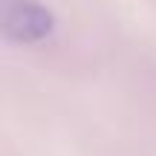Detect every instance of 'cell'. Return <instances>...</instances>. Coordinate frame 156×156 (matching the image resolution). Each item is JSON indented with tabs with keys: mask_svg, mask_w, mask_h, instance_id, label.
I'll return each mask as SVG.
<instances>
[{
	"mask_svg": "<svg viewBox=\"0 0 156 156\" xmlns=\"http://www.w3.org/2000/svg\"><path fill=\"white\" fill-rule=\"evenodd\" d=\"M52 15L35 0H6L3 6V32L17 44H32L49 35Z\"/></svg>",
	"mask_w": 156,
	"mask_h": 156,
	"instance_id": "obj_1",
	"label": "cell"
}]
</instances>
